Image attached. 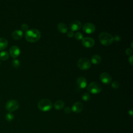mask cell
<instances>
[{"label": "cell", "mask_w": 133, "mask_h": 133, "mask_svg": "<svg viewBox=\"0 0 133 133\" xmlns=\"http://www.w3.org/2000/svg\"><path fill=\"white\" fill-rule=\"evenodd\" d=\"M77 85L79 87L81 88H84L86 86L87 81L86 78L84 76H79L77 78Z\"/></svg>", "instance_id": "13"}, {"label": "cell", "mask_w": 133, "mask_h": 133, "mask_svg": "<svg viewBox=\"0 0 133 133\" xmlns=\"http://www.w3.org/2000/svg\"><path fill=\"white\" fill-rule=\"evenodd\" d=\"M23 36V32L20 30H16L11 34L12 37L15 39H19Z\"/></svg>", "instance_id": "14"}, {"label": "cell", "mask_w": 133, "mask_h": 133, "mask_svg": "<svg viewBox=\"0 0 133 133\" xmlns=\"http://www.w3.org/2000/svg\"><path fill=\"white\" fill-rule=\"evenodd\" d=\"M128 113H129V114L131 116H132V110H129V111H128Z\"/></svg>", "instance_id": "31"}, {"label": "cell", "mask_w": 133, "mask_h": 133, "mask_svg": "<svg viewBox=\"0 0 133 133\" xmlns=\"http://www.w3.org/2000/svg\"><path fill=\"white\" fill-rule=\"evenodd\" d=\"M132 59H133V56L131 55L130 56V57L128 58V61L131 64H132Z\"/></svg>", "instance_id": "29"}, {"label": "cell", "mask_w": 133, "mask_h": 133, "mask_svg": "<svg viewBox=\"0 0 133 133\" xmlns=\"http://www.w3.org/2000/svg\"><path fill=\"white\" fill-rule=\"evenodd\" d=\"M77 65L78 68L82 70H87L90 67L91 62L88 58L82 57L78 59L77 61Z\"/></svg>", "instance_id": "6"}, {"label": "cell", "mask_w": 133, "mask_h": 133, "mask_svg": "<svg viewBox=\"0 0 133 133\" xmlns=\"http://www.w3.org/2000/svg\"><path fill=\"white\" fill-rule=\"evenodd\" d=\"M84 108L83 104L79 101L75 102L72 107V110L76 113L81 112Z\"/></svg>", "instance_id": "11"}, {"label": "cell", "mask_w": 133, "mask_h": 133, "mask_svg": "<svg viewBox=\"0 0 133 133\" xmlns=\"http://www.w3.org/2000/svg\"><path fill=\"white\" fill-rule=\"evenodd\" d=\"M67 35H68V36H69V37H72V36L74 35V32H73V31H72V30H70V31H68V32H67Z\"/></svg>", "instance_id": "27"}, {"label": "cell", "mask_w": 133, "mask_h": 133, "mask_svg": "<svg viewBox=\"0 0 133 133\" xmlns=\"http://www.w3.org/2000/svg\"><path fill=\"white\" fill-rule=\"evenodd\" d=\"M113 38H114V39H115L116 41H119V40H120L121 37H120V36H119V35H116L114 37H113Z\"/></svg>", "instance_id": "30"}, {"label": "cell", "mask_w": 133, "mask_h": 133, "mask_svg": "<svg viewBox=\"0 0 133 133\" xmlns=\"http://www.w3.org/2000/svg\"><path fill=\"white\" fill-rule=\"evenodd\" d=\"M9 54L7 51H2L0 52V59L2 60H6L8 59Z\"/></svg>", "instance_id": "19"}, {"label": "cell", "mask_w": 133, "mask_h": 133, "mask_svg": "<svg viewBox=\"0 0 133 133\" xmlns=\"http://www.w3.org/2000/svg\"><path fill=\"white\" fill-rule=\"evenodd\" d=\"M21 29L24 31H27L29 29V25L26 23H23L21 26Z\"/></svg>", "instance_id": "25"}, {"label": "cell", "mask_w": 133, "mask_h": 133, "mask_svg": "<svg viewBox=\"0 0 133 133\" xmlns=\"http://www.w3.org/2000/svg\"><path fill=\"white\" fill-rule=\"evenodd\" d=\"M41 36L40 31L36 29L28 30L25 33L26 39L30 42H35L38 41Z\"/></svg>", "instance_id": "1"}, {"label": "cell", "mask_w": 133, "mask_h": 133, "mask_svg": "<svg viewBox=\"0 0 133 133\" xmlns=\"http://www.w3.org/2000/svg\"><path fill=\"white\" fill-rule=\"evenodd\" d=\"M20 53V49L17 45L12 46L9 49V54L13 58L17 57Z\"/></svg>", "instance_id": "10"}, {"label": "cell", "mask_w": 133, "mask_h": 133, "mask_svg": "<svg viewBox=\"0 0 133 133\" xmlns=\"http://www.w3.org/2000/svg\"><path fill=\"white\" fill-rule=\"evenodd\" d=\"M82 99L85 101H88L90 99V95L88 92H85L82 95Z\"/></svg>", "instance_id": "21"}, {"label": "cell", "mask_w": 133, "mask_h": 133, "mask_svg": "<svg viewBox=\"0 0 133 133\" xmlns=\"http://www.w3.org/2000/svg\"><path fill=\"white\" fill-rule=\"evenodd\" d=\"M58 30L62 32V33H65L68 31V28L66 24L63 22H60L57 25Z\"/></svg>", "instance_id": "15"}, {"label": "cell", "mask_w": 133, "mask_h": 133, "mask_svg": "<svg viewBox=\"0 0 133 133\" xmlns=\"http://www.w3.org/2000/svg\"><path fill=\"white\" fill-rule=\"evenodd\" d=\"M8 45V41L5 38H0V50L4 49Z\"/></svg>", "instance_id": "18"}, {"label": "cell", "mask_w": 133, "mask_h": 133, "mask_svg": "<svg viewBox=\"0 0 133 133\" xmlns=\"http://www.w3.org/2000/svg\"><path fill=\"white\" fill-rule=\"evenodd\" d=\"M100 78L101 81L105 84H109L112 81V77L108 72H102L100 75Z\"/></svg>", "instance_id": "9"}, {"label": "cell", "mask_w": 133, "mask_h": 133, "mask_svg": "<svg viewBox=\"0 0 133 133\" xmlns=\"http://www.w3.org/2000/svg\"><path fill=\"white\" fill-rule=\"evenodd\" d=\"M91 62L94 64H98L101 61V57L98 54L94 55L91 58Z\"/></svg>", "instance_id": "17"}, {"label": "cell", "mask_w": 133, "mask_h": 133, "mask_svg": "<svg viewBox=\"0 0 133 133\" xmlns=\"http://www.w3.org/2000/svg\"><path fill=\"white\" fill-rule=\"evenodd\" d=\"M82 43L85 47H90L95 44V39L90 37H85L82 39Z\"/></svg>", "instance_id": "8"}, {"label": "cell", "mask_w": 133, "mask_h": 133, "mask_svg": "<svg viewBox=\"0 0 133 133\" xmlns=\"http://www.w3.org/2000/svg\"><path fill=\"white\" fill-rule=\"evenodd\" d=\"M95 25L91 22H86L83 26V30L87 33H91L95 30Z\"/></svg>", "instance_id": "7"}, {"label": "cell", "mask_w": 133, "mask_h": 133, "mask_svg": "<svg viewBox=\"0 0 133 133\" xmlns=\"http://www.w3.org/2000/svg\"><path fill=\"white\" fill-rule=\"evenodd\" d=\"M75 38L78 40H80L83 38V35L80 32H77L75 33Z\"/></svg>", "instance_id": "23"}, {"label": "cell", "mask_w": 133, "mask_h": 133, "mask_svg": "<svg viewBox=\"0 0 133 133\" xmlns=\"http://www.w3.org/2000/svg\"><path fill=\"white\" fill-rule=\"evenodd\" d=\"M1 61H0V64H1Z\"/></svg>", "instance_id": "33"}, {"label": "cell", "mask_w": 133, "mask_h": 133, "mask_svg": "<svg viewBox=\"0 0 133 133\" xmlns=\"http://www.w3.org/2000/svg\"><path fill=\"white\" fill-rule=\"evenodd\" d=\"M14 115L11 112H9L5 115V119L8 122L12 121L14 119Z\"/></svg>", "instance_id": "20"}, {"label": "cell", "mask_w": 133, "mask_h": 133, "mask_svg": "<svg viewBox=\"0 0 133 133\" xmlns=\"http://www.w3.org/2000/svg\"><path fill=\"white\" fill-rule=\"evenodd\" d=\"M126 53L127 54V55H131L132 53V50L131 48H127L126 49Z\"/></svg>", "instance_id": "26"}, {"label": "cell", "mask_w": 133, "mask_h": 133, "mask_svg": "<svg viewBox=\"0 0 133 133\" xmlns=\"http://www.w3.org/2000/svg\"><path fill=\"white\" fill-rule=\"evenodd\" d=\"M111 86L114 88H118L119 86V82L118 81H114L112 82Z\"/></svg>", "instance_id": "24"}, {"label": "cell", "mask_w": 133, "mask_h": 133, "mask_svg": "<svg viewBox=\"0 0 133 133\" xmlns=\"http://www.w3.org/2000/svg\"><path fill=\"white\" fill-rule=\"evenodd\" d=\"M37 107L38 109L41 111H48L51 109L52 107V103L49 99L44 98L38 101L37 103Z\"/></svg>", "instance_id": "3"}, {"label": "cell", "mask_w": 133, "mask_h": 133, "mask_svg": "<svg viewBox=\"0 0 133 133\" xmlns=\"http://www.w3.org/2000/svg\"><path fill=\"white\" fill-rule=\"evenodd\" d=\"M99 39L102 44L109 45L112 43L114 38L110 33L107 32H102L99 35Z\"/></svg>", "instance_id": "2"}, {"label": "cell", "mask_w": 133, "mask_h": 133, "mask_svg": "<svg viewBox=\"0 0 133 133\" xmlns=\"http://www.w3.org/2000/svg\"><path fill=\"white\" fill-rule=\"evenodd\" d=\"M102 86L97 82H92L89 83L87 86V90L93 94H97L101 91Z\"/></svg>", "instance_id": "4"}, {"label": "cell", "mask_w": 133, "mask_h": 133, "mask_svg": "<svg viewBox=\"0 0 133 133\" xmlns=\"http://www.w3.org/2000/svg\"><path fill=\"white\" fill-rule=\"evenodd\" d=\"M12 65L15 68H18L20 65V61L17 59H14L12 61Z\"/></svg>", "instance_id": "22"}, {"label": "cell", "mask_w": 133, "mask_h": 133, "mask_svg": "<svg viewBox=\"0 0 133 133\" xmlns=\"http://www.w3.org/2000/svg\"><path fill=\"white\" fill-rule=\"evenodd\" d=\"M64 106V102L61 100H57L54 103V107L57 110H60Z\"/></svg>", "instance_id": "16"}, {"label": "cell", "mask_w": 133, "mask_h": 133, "mask_svg": "<svg viewBox=\"0 0 133 133\" xmlns=\"http://www.w3.org/2000/svg\"><path fill=\"white\" fill-rule=\"evenodd\" d=\"M71 109L70 107H66L64 109V112L67 113V114H69L71 112Z\"/></svg>", "instance_id": "28"}, {"label": "cell", "mask_w": 133, "mask_h": 133, "mask_svg": "<svg viewBox=\"0 0 133 133\" xmlns=\"http://www.w3.org/2000/svg\"><path fill=\"white\" fill-rule=\"evenodd\" d=\"M69 26L72 31H76L81 29L82 26V23L77 20H75L70 23Z\"/></svg>", "instance_id": "12"}, {"label": "cell", "mask_w": 133, "mask_h": 133, "mask_svg": "<svg viewBox=\"0 0 133 133\" xmlns=\"http://www.w3.org/2000/svg\"><path fill=\"white\" fill-rule=\"evenodd\" d=\"M131 48L133 47V46H132V42L131 43Z\"/></svg>", "instance_id": "32"}, {"label": "cell", "mask_w": 133, "mask_h": 133, "mask_svg": "<svg viewBox=\"0 0 133 133\" xmlns=\"http://www.w3.org/2000/svg\"><path fill=\"white\" fill-rule=\"evenodd\" d=\"M19 107V102L14 99H11L8 100L5 105V108L7 111L10 112L16 111L18 109Z\"/></svg>", "instance_id": "5"}]
</instances>
